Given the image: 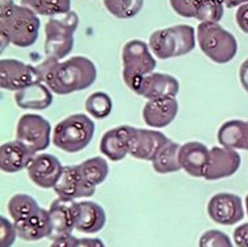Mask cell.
Returning <instances> with one entry per match:
<instances>
[{"mask_svg":"<svg viewBox=\"0 0 248 247\" xmlns=\"http://www.w3.org/2000/svg\"><path fill=\"white\" fill-rule=\"evenodd\" d=\"M40 80L58 95H67L90 87L98 71L94 62L83 56H74L66 61L46 57L37 66Z\"/></svg>","mask_w":248,"mask_h":247,"instance_id":"1","label":"cell"},{"mask_svg":"<svg viewBox=\"0 0 248 247\" xmlns=\"http://www.w3.org/2000/svg\"><path fill=\"white\" fill-rule=\"evenodd\" d=\"M148 45L158 60L181 57L196 47V29L186 24L158 29L149 36Z\"/></svg>","mask_w":248,"mask_h":247,"instance_id":"2","label":"cell"},{"mask_svg":"<svg viewBox=\"0 0 248 247\" xmlns=\"http://www.w3.org/2000/svg\"><path fill=\"white\" fill-rule=\"evenodd\" d=\"M95 132V124L86 114H73L60 120L53 129L52 143L58 149L77 153L90 144Z\"/></svg>","mask_w":248,"mask_h":247,"instance_id":"3","label":"cell"},{"mask_svg":"<svg viewBox=\"0 0 248 247\" xmlns=\"http://www.w3.org/2000/svg\"><path fill=\"white\" fill-rule=\"evenodd\" d=\"M40 27L38 15L24 5L15 4L10 11L0 14V32H4L15 47H32L38 37Z\"/></svg>","mask_w":248,"mask_h":247,"instance_id":"4","label":"cell"},{"mask_svg":"<svg viewBox=\"0 0 248 247\" xmlns=\"http://www.w3.org/2000/svg\"><path fill=\"white\" fill-rule=\"evenodd\" d=\"M123 81L129 90L139 94L144 78L153 73L157 62L153 57L149 45L141 40H131L124 44L122 50Z\"/></svg>","mask_w":248,"mask_h":247,"instance_id":"5","label":"cell"},{"mask_svg":"<svg viewBox=\"0 0 248 247\" xmlns=\"http://www.w3.org/2000/svg\"><path fill=\"white\" fill-rule=\"evenodd\" d=\"M79 17L74 11L53 16L45 24V54L46 57L61 61L67 57L74 47V33Z\"/></svg>","mask_w":248,"mask_h":247,"instance_id":"6","label":"cell"},{"mask_svg":"<svg viewBox=\"0 0 248 247\" xmlns=\"http://www.w3.org/2000/svg\"><path fill=\"white\" fill-rule=\"evenodd\" d=\"M197 41L206 57L215 64H227L238 53V41L231 32L219 23H200L197 28Z\"/></svg>","mask_w":248,"mask_h":247,"instance_id":"7","label":"cell"},{"mask_svg":"<svg viewBox=\"0 0 248 247\" xmlns=\"http://www.w3.org/2000/svg\"><path fill=\"white\" fill-rule=\"evenodd\" d=\"M52 126L38 114H24L20 116L16 127V140L21 142L33 155L43 152L52 142Z\"/></svg>","mask_w":248,"mask_h":247,"instance_id":"8","label":"cell"},{"mask_svg":"<svg viewBox=\"0 0 248 247\" xmlns=\"http://www.w3.org/2000/svg\"><path fill=\"white\" fill-rule=\"evenodd\" d=\"M37 82H41V80L36 66L15 58L0 61V86L3 90L16 93Z\"/></svg>","mask_w":248,"mask_h":247,"instance_id":"9","label":"cell"},{"mask_svg":"<svg viewBox=\"0 0 248 247\" xmlns=\"http://www.w3.org/2000/svg\"><path fill=\"white\" fill-rule=\"evenodd\" d=\"M50 217V235L49 239L66 237L77 230L79 219V202L58 197L53 201L49 208Z\"/></svg>","mask_w":248,"mask_h":247,"instance_id":"10","label":"cell"},{"mask_svg":"<svg viewBox=\"0 0 248 247\" xmlns=\"http://www.w3.org/2000/svg\"><path fill=\"white\" fill-rule=\"evenodd\" d=\"M207 214L215 224L231 226L244 218L243 201L234 193H217L207 204Z\"/></svg>","mask_w":248,"mask_h":247,"instance_id":"11","label":"cell"},{"mask_svg":"<svg viewBox=\"0 0 248 247\" xmlns=\"http://www.w3.org/2000/svg\"><path fill=\"white\" fill-rule=\"evenodd\" d=\"M63 166L57 157L50 153L40 152L34 155L29 163L27 172L34 185L43 189H50L57 184Z\"/></svg>","mask_w":248,"mask_h":247,"instance_id":"12","label":"cell"},{"mask_svg":"<svg viewBox=\"0 0 248 247\" xmlns=\"http://www.w3.org/2000/svg\"><path fill=\"white\" fill-rule=\"evenodd\" d=\"M56 195L61 198L74 200L89 198L95 195V186L90 185L83 177L78 165H65L57 184L53 188Z\"/></svg>","mask_w":248,"mask_h":247,"instance_id":"13","label":"cell"},{"mask_svg":"<svg viewBox=\"0 0 248 247\" xmlns=\"http://www.w3.org/2000/svg\"><path fill=\"white\" fill-rule=\"evenodd\" d=\"M136 129L132 126H118L106 131L99 143L100 152L111 162H120L129 155L131 142Z\"/></svg>","mask_w":248,"mask_h":247,"instance_id":"14","label":"cell"},{"mask_svg":"<svg viewBox=\"0 0 248 247\" xmlns=\"http://www.w3.org/2000/svg\"><path fill=\"white\" fill-rule=\"evenodd\" d=\"M242 164V157L236 149L226 147L210 148V160L206 169L205 180L215 181L235 175Z\"/></svg>","mask_w":248,"mask_h":247,"instance_id":"15","label":"cell"},{"mask_svg":"<svg viewBox=\"0 0 248 247\" xmlns=\"http://www.w3.org/2000/svg\"><path fill=\"white\" fill-rule=\"evenodd\" d=\"M170 142L161 131L157 130L136 129L131 142L129 155L139 160L152 162L157 152L165 144Z\"/></svg>","mask_w":248,"mask_h":247,"instance_id":"16","label":"cell"},{"mask_svg":"<svg viewBox=\"0 0 248 247\" xmlns=\"http://www.w3.org/2000/svg\"><path fill=\"white\" fill-rule=\"evenodd\" d=\"M178 93H180V82L176 77L153 71L144 78L138 95L149 100L160 99V98H176Z\"/></svg>","mask_w":248,"mask_h":247,"instance_id":"17","label":"cell"},{"mask_svg":"<svg viewBox=\"0 0 248 247\" xmlns=\"http://www.w3.org/2000/svg\"><path fill=\"white\" fill-rule=\"evenodd\" d=\"M210 160V149L203 143L187 142L180 147V164L191 177H205Z\"/></svg>","mask_w":248,"mask_h":247,"instance_id":"18","label":"cell"},{"mask_svg":"<svg viewBox=\"0 0 248 247\" xmlns=\"http://www.w3.org/2000/svg\"><path fill=\"white\" fill-rule=\"evenodd\" d=\"M178 114V102L176 98L149 99L143 107V119L147 126L153 129L168 127Z\"/></svg>","mask_w":248,"mask_h":247,"instance_id":"19","label":"cell"},{"mask_svg":"<svg viewBox=\"0 0 248 247\" xmlns=\"http://www.w3.org/2000/svg\"><path fill=\"white\" fill-rule=\"evenodd\" d=\"M17 237L27 242H36L50 235V217L49 210L40 208L28 217L14 222Z\"/></svg>","mask_w":248,"mask_h":247,"instance_id":"20","label":"cell"},{"mask_svg":"<svg viewBox=\"0 0 248 247\" xmlns=\"http://www.w3.org/2000/svg\"><path fill=\"white\" fill-rule=\"evenodd\" d=\"M33 156L31 149L19 140L3 143L0 147V168L5 173H17L28 168Z\"/></svg>","mask_w":248,"mask_h":247,"instance_id":"21","label":"cell"},{"mask_svg":"<svg viewBox=\"0 0 248 247\" xmlns=\"http://www.w3.org/2000/svg\"><path fill=\"white\" fill-rule=\"evenodd\" d=\"M15 102L23 110L41 111L53 103V91L43 82H37L15 93Z\"/></svg>","mask_w":248,"mask_h":247,"instance_id":"22","label":"cell"},{"mask_svg":"<svg viewBox=\"0 0 248 247\" xmlns=\"http://www.w3.org/2000/svg\"><path fill=\"white\" fill-rule=\"evenodd\" d=\"M222 147L248 151V120L232 119L224 122L217 133Z\"/></svg>","mask_w":248,"mask_h":247,"instance_id":"23","label":"cell"},{"mask_svg":"<svg viewBox=\"0 0 248 247\" xmlns=\"http://www.w3.org/2000/svg\"><path fill=\"white\" fill-rule=\"evenodd\" d=\"M106 225L105 209L94 201H79V219L77 230L85 234L100 231Z\"/></svg>","mask_w":248,"mask_h":247,"instance_id":"24","label":"cell"},{"mask_svg":"<svg viewBox=\"0 0 248 247\" xmlns=\"http://www.w3.org/2000/svg\"><path fill=\"white\" fill-rule=\"evenodd\" d=\"M180 147L181 146H178L177 143L172 142V140L165 144L152 160L153 171L157 172L160 175H167V173H174V172L181 171Z\"/></svg>","mask_w":248,"mask_h":247,"instance_id":"25","label":"cell"},{"mask_svg":"<svg viewBox=\"0 0 248 247\" xmlns=\"http://www.w3.org/2000/svg\"><path fill=\"white\" fill-rule=\"evenodd\" d=\"M79 172H81L82 177L93 186H98L102 184L103 181L108 176V163L105 157H91L87 159L85 162H82L81 164H78Z\"/></svg>","mask_w":248,"mask_h":247,"instance_id":"26","label":"cell"},{"mask_svg":"<svg viewBox=\"0 0 248 247\" xmlns=\"http://www.w3.org/2000/svg\"><path fill=\"white\" fill-rule=\"evenodd\" d=\"M21 5L28 7L38 16H57L72 11V0H21Z\"/></svg>","mask_w":248,"mask_h":247,"instance_id":"27","label":"cell"},{"mask_svg":"<svg viewBox=\"0 0 248 247\" xmlns=\"http://www.w3.org/2000/svg\"><path fill=\"white\" fill-rule=\"evenodd\" d=\"M40 209L37 201L34 200L32 196L25 193H17L14 195L8 201V213L14 222L28 217L36 210Z\"/></svg>","mask_w":248,"mask_h":247,"instance_id":"28","label":"cell"},{"mask_svg":"<svg viewBox=\"0 0 248 247\" xmlns=\"http://www.w3.org/2000/svg\"><path fill=\"white\" fill-rule=\"evenodd\" d=\"M103 5L115 17L128 20L141 11L144 0H103Z\"/></svg>","mask_w":248,"mask_h":247,"instance_id":"29","label":"cell"},{"mask_svg":"<svg viewBox=\"0 0 248 247\" xmlns=\"http://www.w3.org/2000/svg\"><path fill=\"white\" fill-rule=\"evenodd\" d=\"M86 111L94 119L102 120L107 118L112 111V99L105 91H95L87 97L85 102Z\"/></svg>","mask_w":248,"mask_h":247,"instance_id":"30","label":"cell"},{"mask_svg":"<svg viewBox=\"0 0 248 247\" xmlns=\"http://www.w3.org/2000/svg\"><path fill=\"white\" fill-rule=\"evenodd\" d=\"M202 8H201L200 23H219L224 15V0H201Z\"/></svg>","mask_w":248,"mask_h":247,"instance_id":"31","label":"cell"},{"mask_svg":"<svg viewBox=\"0 0 248 247\" xmlns=\"http://www.w3.org/2000/svg\"><path fill=\"white\" fill-rule=\"evenodd\" d=\"M172 10L178 16L186 19H197L200 17L202 1L201 0H169Z\"/></svg>","mask_w":248,"mask_h":247,"instance_id":"32","label":"cell"},{"mask_svg":"<svg viewBox=\"0 0 248 247\" xmlns=\"http://www.w3.org/2000/svg\"><path fill=\"white\" fill-rule=\"evenodd\" d=\"M198 247H234V243L226 233L211 229L201 235Z\"/></svg>","mask_w":248,"mask_h":247,"instance_id":"33","label":"cell"},{"mask_svg":"<svg viewBox=\"0 0 248 247\" xmlns=\"http://www.w3.org/2000/svg\"><path fill=\"white\" fill-rule=\"evenodd\" d=\"M17 230L14 222L5 217L0 218V247H11L16 241Z\"/></svg>","mask_w":248,"mask_h":247,"instance_id":"34","label":"cell"},{"mask_svg":"<svg viewBox=\"0 0 248 247\" xmlns=\"http://www.w3.org/2000/svg\"><path fill=\"white\" fill-rule=\"evenodd\" d=\"M235 19H236V24H238L240 31L248 34V3L238 7L236 14H235Z\"/></svg>","mask_w":248,"mask_h":247,"instance_id":"35","label":"cell"},{"mask_svg":"<svg viewBox=\"0 0 248 247\" xmlns=\"http://www.w3.org/2000/svg\"><path fill=\"white\" fill-rule=\"evenodd\" d=\"M234 242L238 247H248V222L235 229Z\"/></svg>","mask_w":248,"mask_h":247,"instance_id":"36","label":"cell"},{"mask_svg":"<svg viewBox=\"0 0 248 247\" xmlns=\"http://www.w3.org/2000/svg\"><path fill=\"white\" fill-rule=\"evenodd\" d=\"M49 247H78V238L74 237L73 234L54 239L52 245Z\"/></svg>","mask_w":248,"mask_h":247,"instance_id":"37","label":"cell"},{"mask_svg":"<svg viewBox=\"0 0 248 247\" xmlns=\"http://www.w3.org/2000/svg\"><path fill=\"white\" fill-rule=\"evenodd\" d=\"M239 81L242 87L248 93V58L244 60L243 64L239 67Z\"/></svg>","mask_w":248,"mask_h":247,"instance_id":"38","label":"cell"},{"mask_svg":"<svg viewBox=\"0 0 248 247\" xmlns=\"http://www.w3.org/2000/svg\"><path fill=\"white\" fill-rule=\"evenodd\" d=\"M78 247H106L99 238H78Z\"/></svg>","mask_w":248,"mask_h":247,"instance_id":"39","label":"cell"},{"mask_svg":"<svg viewBox=\"0 0 248 247\" xmlns=\"http://www.w3.org/2000/svg\"><path fill=\"white\" fill-rule=\"evenodd\" d=\"M248 3V0H224V7L226 8H236L240 5Z\"/></svg>","mask_w":248,"mask_h":247,"instance_id":"40","label":"cell"},{"mask_svg":"<svg viewBox=\"0 0 248 247\" xmlns=\"http://www.w3.org/2000/svg\"><path fill=\"white\" fill-rule=\"evenodd\" d=\"M14 5V0H0V14L10 11Z\"/></svg>","mask_w":248,"mask_h":247,"instance_id":"41","label":"cell"},{"mask_svg":"<svg viewBox=\"0 0 248 247\" xmlns=\"http://www.w3.org/2000/svg\"><path fill=\"white\" fill-rule=\"evenodd\" d=\"M0 34H1V52H4L5 47H7L8 44H11V40L4 32H0Z\"/></svg>","mask_w":248,"mask_h":247,"instance_id":"42","label":"cell"},{"mask_svg":"<svg viewBox=\"0 0 248 247\" xmlns=\"http://www.w3.org/2000/svg\"><path fill=\"white\" fill-rule=\"evenodd\" d=\"M244 205H246V210H247V214H248V195L246 196V200H244Z\"/></svg>","mask_w":248,"mask_h":247,"instance_id":"43","label":"cell"}]
</instances>
